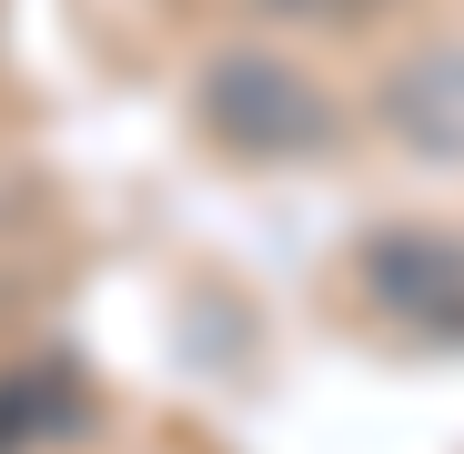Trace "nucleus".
Here are the masks:
<instances>
[{
  "label": "nucleus",
  "instance_id": "1",
  "mask_svg": "<svg viewBox=\"0 0 464 454\" xmlns=\"http://www.w3.org/2000/svg\"><path fill=\"white\" fill-rule=\"evenodd\" d=\"M202 121L232 151H253V162H293V151H314L334 131L324 92L303 82V71H283V61H253V51H232V61L202 71Z\"/></svg>",
  "mask_w": 464,
  "mask_h": 454
},
{
  "label": "nucleus",
  "instance_id": "3",
  "mask_svg": "<svg viewBox=\"0 0 464 454\" xmlns=\"http://www.w3.org/2000/svg\"><path fill=\"white\" fill-rule=\"evenodd\" d=\"M383 131L424 162H464V41L414 51L394 82H383Z\"/></svg>",
  "mask_w": 464,
  "mask_h": 454
},
{
  "label": "nucleus",
  "instance_id": "2",
  "mask_svg": "<svg viewBox=\"0 0 464 454\" xmlns=\"http://www.w3.org/2000/svg\"><path fill=\"white\" fill-rule=\"evenodd\" d=\"M363 283H373V303H394L404 324H424V333H454V343H464V243L383 233V243L363 253Z\"/></svg>",
  "mask_w": 464,
  "mask_h": 454
}]
</instances>
